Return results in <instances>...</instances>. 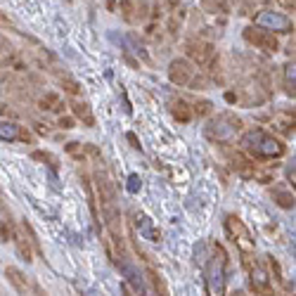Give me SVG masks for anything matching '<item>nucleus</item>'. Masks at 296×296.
<instances>
[{"label": "nucleus", "instance_id": "f257e3e1", "mask_svg": "<svg viewBox=\"0 0 296 296\" xmlns=\"http://www.w3.org/2000/svg\"><path fill=\"white\" fill-rule=\"evenodd\" d=\"M95 185H97V197H100V206H102V218L109 227L114 244L123 254V232H121V213H119V202H116V190L111 185L104 168L95 171Z\"/></svg>", "mask_w": 296, "mask_h": 296}, {"label": "nucleus", "instance_id": "f03ea898", "mask_svg": "<svg viewBox=\"0 0 296 296\" xmlns=\"http://www.w3.org/2000/svg\"><path fill=\"white\" fill-rule=\"evenodd\" d=\"M242 147L246 149L254 159H275L284 154V145L279 142L278 138H273L270 133L261 128L249 130L244 138H242Z\"/></svg>", "mask_w": 296, "mask_h": 296}, {"label": "nucleus", "instance_id": "7ed1b4c3", "mask_svg": "<svg viewBox=\"0 0 296 296\" xmlns=\"http://www.w3.org/2000/svg\"><path fill=\"white\" fill-rule=\"evenodd\" d=\"M225 265H227V254L223 251L221 244H216L211 259L206 263V292H209V296H225Z\"/></svg>", "mask_w": 296, "mask_h": 296}, {"label": "nucleus", "instance_id": "20e7f679", "mask_svg": "<svg viewBox=\"0 0 296 296\" xmlns=\"http://www.w3.org/2000/svg\"><path fill=\"white\" fill-rule=\"evenodd\" d=\"M225 232H227L230 242L240 249L242 256H251V254H254V237H251L249 227L242 223V218L227 216V218H225Z\"/></svg>", "mask_w": 296, "mask_h": 296}, {"label": "nucleus", "instance_id": "39448f33", "mask_svg": "<svg viewBox=\"0 0 296 296\" xmlns=\"http://www.w3.org/2000/svg\"><path fill=\"white\" fill-rule=\"evenodd\" d=\"M242 130V121L232 114H221L216 116V121L206 128V135L211 140H218V142H227L230 138H235Z\"/></svg>", "mask_w": 296, "mask_h": 296}, {"label": "nucleus", "instance_id": "423d86ee", "mask_svg": "<svg viewBox=\"0 0 296 296\" xmlns=\"http://www.w3.org/2000/svg\"><path fill=\"white\" fill-rule=\"evenodd\" d=\"M256 26L263 29V31H279V34H289V31H294V24H292V19L284 17V15H279V12H259L256 15Z\"/></svg>", "mask_w": 296, "mask_h": 296}, {"label": "nucleus", "instance_id": "0eeeda50", "mask_svg": "<svg viewBox=\"0 0 296 296\" xmlns=\"http://www.w3.org/2000/svg\"><path fill=\"white\" fill-rule=\"evenodd\" d=\"M244 40L251 43V45H256L259 50H265V52H278V48H279L278 38L273 36L270 31L259 29V26H249V29H244Z\"/></svg>", "mask_w": 296, "mask_h": 296}, {"label": "nucleus", "instance_id": "6e6552de", "mask_svg": "<svg viewBox=\"0 0 296 296\" xmlns=\"http://www.w3.org/2000/svg\"><path fill=\"white\" fill-rule=\"evenodd\" d=\"M192 76H194V69H192V62L190 59H173L171 64H168V78H171V83L173 86H178V88H185L192 83Z\"/></svg>", "mask_w": 296, "mask_h": 296}, {"label": "nucleus", "instance_id": "1a4fd4ad", "mask_svg": "<svg viewBox=\"0 0 296 296\" xmlns=\"http://www.w3.org/2000/svg\"><path fill=\"white\" fill-rule=\"evenodd\" d=\"M249 268V284H251V292L259 296H275L273 294V284H270V278L265 273V268L254 263V265H246Z\"/></svg>", "mask_w": 296, "mask_h": 296}, {"label": "nucleus", "instance_id": "9d476101", "mask_svg": "<svg viewBox=\"0 0 296 296\" xmlns=\"http://www.w3.org/2000/svg\"><path fill=\"white\" fill-rule=\"evenodd\" d=\"M187 55H190V59H192L199 69H206V67H211L213 59H216V48H213L211 43H190V45H187Z\"/></svg>", "mask_w": 296, "mask_h": 296}, {"label": "nucleus", "instance_id": "9b49d317", "mask_svg": "<svg viewBox=\"0 0 296 296\" xmlns=\"http://www.w3.org/2000/svg\"><path fill=\"white\" fill-rule=\"evenodd\" d=\"M149 5L145 0H121V12H123V19L135 24V21H142L147 17Z\"/></svg>", "mask_w": 296, "mask_h": 296}, {"label": "nucleus", "instance_id": "f8f14e48", "mask_svg": "<svg viewBox=\"0 0 296 296\" xmlns=\"http://www.w3.org/2000/svg\"><path fill=\"white\" fill-rule=\"evenodd\" d=\"M5 275H7V279H10V284H12V287L17 289L19 294H24V296L29 294V282H26V278H24V273H21L19 268H12V265H10V268L5 270Z\"/></svg>", "mask_w": 296, "mask_h": 296}, {"label": "nucleus", "instance_id": "ddd939ff", "mask_svg": "<svg viewBox=\"0 0 296 296\" xmlns=\"http://www.w3.org/2000/svg\"><path fill=\"white\" fill-rule=\"evenodd\" d=\"M21 135V126L12 123V121H0V140H7V142H15Z\"/></svg>", "mask_w": 296, "mask_h": 296}, {"label": "nucleus", "instance_id": "4468645a", "mask_svg": "<svg viewBox=\"0 0 296 296\" xmlns=\"http://www.w3.org/2000/svg\"><path fill=\"white\" fill-rule=\"evenodd\" d=\"M71 109H74V114L90 128V126H95V119H93V114H90V107L86 104V102H74L71 104Z\"/></svg>", "mask_w": 296, "mask_h": 296}, {"label": "nucleus", "instance_id": "2eb2a0df", "mask_svg": "<svg viewBox=\"0 0 296 296\" xmlns=\"http://www.w3.org/2000/svg\"><path fill=\"white\" fill-rule=\"evenodd\" d=\"M171 114H173V119L180 121V123H187V121L192 119V109H190V104H185V102H175L173 109H171Z\"/></svg>", "mask_w": 296, "mask_h": 296}, {"label": "nucleus", "instance_id": "dca6fc26", "mask_svg": "<svg viewBox=\"0 0 296 296\" xmlns=\"http://www.w3.org/2000/svg\"><path fill=\"white\" fill-rule=\"evenodd\" d=\"M140 232H142L147 240H152V242H159V240H161V232L152 227V223H149L147 216H142V218H140Z\"/></svg>", "mask_w": 296, "mask_h": 296}, {"label": "nucleus", "instance_id": "f3484780", "mask_svg": "<svg viewBox=\"0 0 296 296\" xmlns=\"http://www.w3.org/2000/svg\"><path fill=\"white\" fill-rule=\"evenodd\" d=\"M15 244H17V251H19V256H21V259L24 261H31V249H29V244H26V242L21 240V237H19V235H15Z\"/></svg>", "mask_w": 296, "mask_h": 296}, {"label": "nucleus", "instance_id": "a211bd4d", "mask_svg": "<svg viewBox=\"0 0 296 296\" xmlns=\"http://www.w3.org/2000/svg\"><path fill=\"white\" fill-rule=\"evenodd\" d=\"M275 199L282 209H294V194L289 192H275Z\"/></svg>", "mask_w": 296, "mask_h": 296}, {"label": "nucleus", "instance_id": "6ab92c4d", "mask_svg": "<svg viewBox=\"0 0 296 296\" xmlns=\"http://www.w3.org/2000/svg\"><path fill=\"white\" fill-rule=\"evenodd\" d=\"M31 157H34L36 161H45V164H50L52 168H57V159L52 157V154H48V152H34Z\"/></svg>", "mask_w": 296, "mask_h": 296}, {"label": "nucleus", "instance_id": "aec40b11", "mask_svg": "<svg viewBox=\"0 0 296 296\" xmlns=\"http://www.w3.org/2000/svg\"><path fill=\"white\" fill-rule=\"evenodd\" d=\"M57 104H59V97L57 95H45L43 100H40V109H55Z\"/></svg>", "mask_w": 296, "mask_h": 296}, {"label": "nucleus", "instance_id": "412c9836", "mask_svg": "<svg viewBox=\"0 0 296 296\" xmlns=\"http://www.w3.org/2000/svg\"><path fill=\"white\" fill-rule=\"evenodd\" d=\"M15 235H17V232H15V227H12V225H10V223H0V237H2V240H15Z\"/></svg>", "mask_w": 296, "mask_h": 296}, {"label": "nucleus", "instance_id": "4be33fe9", "mask_svg": "<svg viewBox=\"0 0 296 296\" xmlns=\"http://www.w3.org/2000/svg\"><path fill=\"white\" fill-rule=\"evenodd\" d=\"M194 114H197V116H206V114H211V102H206V100L197 102V104H194Z\"/></svg>", "mask_w": 296, "mask_h": 296}, {"label": "nucleus", "instance_id": "5701e85b", "mask_svg": "<svg viewBox=\"0 0 296 296\" xmlns=\"http://www.w3.org/2000/svg\"><path fill=\"white\" fill-rule=\"evenodd\" d=\"M59 128L64 130L74 128V116H59Z\"/></svg>", "mask_w": 296, "mask_h": 296}, {"label": "nucleus", "instance_id": "b1692460", "mask_svg": "<svg viewBox=\"0 0 296 296\" xmlns=\"http://www.w3.org/2000/svg\"><path fill=\"white\" fill-rule=\"evenodd\" d=\"M138 190H140V178H138V175H130V178H128V192L135 194Z\"/></svg>", "mask_w": 296, "mask_h": 296}, {"label": "nucleus", "instance_id": "393cba45", "mask_svg": "<svg viewBox=\"0 0 296 296\" xmlns=\"http://www.w3.org/2000/svg\"><path fill=\"white\" fill-rule=\"evenodd\" d=\"M126 138H128V142L133 145V147H135V149H140V140H138V135H135V133H128Z\"/></svg>", "mask_w": 296, "mask_h": 296}, {"label": "nucleus", "instance_id": "a878e982", "mask_svg": "<svg viewBox=\"0 0 296 296\" xmlns=\"http://www.w3.org/2000/svg\"><path fill=\"white\" fill-rule=\"evenodd\" d=\"M67 93H71V95L78 93V83H74V81H67Z\"/></svg>", "mask_w": 296, "mask_h": 296}, {"label": "nucleus", "instance_id": "bb28decb", "mask_svg": "<svg viewBox=\"0 0 296 296\" xmlns=\"http://www.w3.org/2000/svg\"><path fill=\"white\" fill-rule=\"evenodd\" d=\"M279 2H282V7H287V10H294V0H279Z\"/></svg>", "mask_w": 296, "mask_h": 296}, {"label": "nucleus", "instance_id": "cd10ccee", "mask_svg": "<svg viewBox=\"0 0 296 296\" xmlns=\"http://www.w3.org/2000/svg\"><path fill=\"white\" fill-rule=\"evenodd\" d=\"M225 100L232 104V102H237V95H235V93H225Z\"/></svg>", "mask_w": 296, "mask_h": 296}, {"label": "nucleus", "instance_id": "c85d7f7f", "mask_svg": "<svg viewBox=\"0 0 296 296\" xmlns=\"http://www.w3.org/2000/svg\"><path fill=\"white\" fill-rule=\"evenodd\" d=\"M34 292H36V296H48V294H43V289H40V287H34Z\"/></svg>", "mask_w": 296, "mask_h": 296}, {"label": "nucleus", "instance_id": "c756f323", "mask_svg": "<svg viewBox=\"0 0 296 296\" xmlns=\"http://www.w3.org/2000/svg\"><path fill=\"white\" fill-rule=\"evenodd\" d=\"M0 21H5V15H0Z\"/></svg>", "mask_w": 296, "mask_h": 296}]
</instances>
